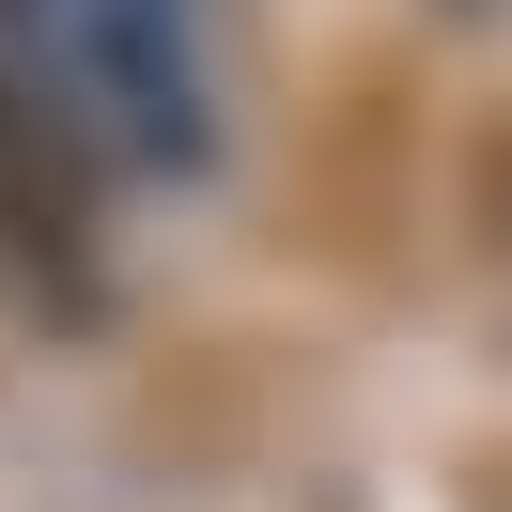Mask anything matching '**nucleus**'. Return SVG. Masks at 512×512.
Wrapping results in <instances>:
<instances>
[{
  "mask_svg": "<svg viewBox=\"0 0 512 512\" xmlns=\"http://www.w3.org/2000/svg\"><path fill=\"white\" fill-rule=\"evenodd\" d=\"M0 78H32L94 171H202L218 156L202 0H0Z\"/></svg>",
  "mask_w": 512,
  "mask_h": 512,
  "instance_id": "f257e3e1",
  "label": "nucleus"
}]
</instances>
